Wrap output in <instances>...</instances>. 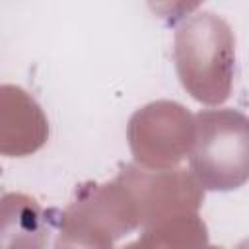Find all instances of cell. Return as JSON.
Returning a JSON list of instances; mask_svg holds the SVG:
<instances>
[{
    "mask_svg": "<svg viewBox=\"0 0 249 249\" xmlns=\"http://www.w3.org/2000/svg\"><path fill=\"white\" fill-rule=\"evenodd\" d=\"M175 66L183 88L200 103L218 105L231 93L235 37L224 18L198 12L175 31Z\"/></svg>",
    "mask_w": 249,
    "mask_h": 249,
    "instance_id": "6da1fadb",
    "label": "cell"
},
{
    "mask_svg": "<svg viewBox=\"0 0 249 249\" xmlns=\"http://www.w3.org/2000/svg\"><path fill=\"white\" fill-rule=\"evenodd\" d=\"M191 175L204 191L239 189L249 177V121L235 109H204L193 117Z\"/></svg>",
    "mask_w": 249,
    "mask_h": 249,
    "instance_id": "7a4b0ae2",
    "label": "cell"
},
{
    "mask_svg": "<svg viewBox=\"0 0 249 249\" xmlns=\"http://www.w3.org/2000/svg\"><path fill=\"white\" fill-rule=\"evenodd\" d=\"M126 134L134 160L146 169L163 171L189 156L195 121L183 105L156 101L130 117Z\"/></svg>",
    "mask_w": 249,
    "mask_h": 249,
    "instance_id": "3957f363",
    "label": "cell"
},
{
    "mask_svg": "<svg viewBox=\"0 0 249 249\" xmlns=\"http://www.w3.org/2000/svg\"><path fill=\"white\" fill-rule=\"evenodd\" d=\"M123 171L134 191L144 228L167 216L196 212L202 204L204 191L187 171H150L136 165H124Z\"/></svg>",
    "mask_w": 249,
    "mask_h": 249,
    "instance_id": "277c9868",
    "label": "cell"
},
{
    "mask_svg": "<svg viewBox=\"0 0 249 249\" xmlns=\"http://www.w3.org/2000/svg\"><path fill=\"white\" fill-rule=\"evenodd\" d=\"M49 136V123L37 101L18 86H0V154L29 156Z\"/></svg>",
    "mask_w": 249,
    "mask_h": 249,
    "instance_id": "5b68a950",
    "label": "cell"
},
{
    "mask_svg": "<svg viewBox=\"0 0 249 249\" xmlns=\"http://www.w3.org/2000/svg\"><path fill=\"white\" fill-rule=\"evenodd\" d=\"M53 212L23 193L0 196V249H47Z\"/></svg>",
    "mask_w": 249,
    "mask_h": 249,
    "instance_id": "8992f818",
    "label": "cell"
},
{
    "mask_svg": "<svg viewBox=\"0 0 249 249\" xmlns=\"http://www.w3.org/2000/svg\"><path fill=\"white\" fill-rule=\"evenodd\" d=\"M206 226L196 212L167 216L144 228V233L134 243L123 249H206Z\"/></svg>",
    "mask_w": 249,
    "mask_h": 249,
    "instance_id": "52a82bcc",
    "label": "cell"
},
{
    "mask_svg": "<svg viewBox=\"0 0 249 249\" xmlns=\"http://www.w3.org/2000/svg\"><path fill=\"white\" fill-rule=\"evenodd\" d=\"M58 239L54 249H113V239L74 218L62 216L58 218Z\"/></svg>",
    "mask_w": 249,
    "mask_h": 249,
    "instance_id": "ba28073f",
    "label": "cell"
},
{
    "mask_svg": "<svg viewBox=\"0 0 249 249\" xmlns=\"http://www.w3.org/2000/svg\"><path fill=\"white\" fill-rule=\"evenodd\" d=\"M206 249H222V247H210V245H208ZM241 249H243V247H241Z\"/></svg>",
    "mask_w": 249,
    "mask_h": 249,
    "instance_id": "9c48e42d",
    "label": "cell"
}]
</instances>
